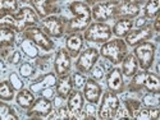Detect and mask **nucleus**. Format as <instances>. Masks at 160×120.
<instances>
[{
    "label": "nucleus",
    "instance_id": "obj_6",
    "mask_svg": "<svg viewBox=\"0 0 160 120\" xmlns=\"http://www.w3.org/2000/svg\"><path fill=\"white\" fill-rule=\"evenodd\" d=\"M23 38H27L30 40L31 42H33L38 49H41L42 51H51L54 50L55 47V44L54 41L51 40V37H49L41 27H38V26H31V27H27L23 32Z\"/></svg>",
    "mask_w": 160,
    "mask_h": 120
},
{
    "label": "nucleus",
    "instance_id": "obj_17",
    "mask_svg": "<svg viewBox=\"0 0 160 120\" xmlns=\"http://www.w3.org/2000/svg\"><path fill=\"white\" fill-rule=\"evenodd\" d=\"M58 2H60V0H28L31 8H33V10L37 13L40 19L59 12L57 7Z\"/></svg>",
    "mask_w": 160,
    "mask_h": 120
},
{
    "label": "nucleus",
    "instance_id": "obj_4",
    "mask_svg": "<svg viewBox=\"0 0 160 120\" xmlns=\"http://www.w3.org/2000/svg\"><path fill=\"white\" fill-rule=\"evenodd\" d=\"M112 27L106 22H91L83 31V40L87 42L104 44L112 38Z\"/></svg>",
    "mask_w": 160,
    "mask_h": 120
},
{
    "label": "nucleus",
    "instance_id": "obj_34",
    "mask_svg": "<svg viewBox=\"0 0 160 120\" xmlns=\"http://www.w3.org/2000/svg\"><path fill=\"white\" fill-rule=\"evenodd\" d=\"M123 106L127 109L128 114L131 115V119H133V115L141 108V102H140V100H136V98H126L123 101Z\"/></svg>",
    "mask_w": 160,
    "mask_h": 120
},
{
    "label": "nucleus",
    "instance_id": "obj_36",
    "mask_svg": "<svg viewBox=\"0 0 160 120\" xmlns=\"http://www.w3.org/2000/svg\"><path fill=\"white\" fill-rule=\"evenodd\" d=\"M71 78H72V83H73V88L74 89H81L83 87L85 82H86V79H87L86 74L79 73V72H74L71 75Z\"/></svg>",
    "mask_w": 160,
    "mask_h": 120
},
{
    "label": "nucleus",
    "instance_id": "obj_19",
    "mask_svg": "<svg viewBox=\"0 0 160 120\" xmlns=\"http://www.w3.org/2000/svg\"><path fill=\"white\" fill-rule=\"evenodd\" d=\"M141 12V5L135 3H122L119 2L114 19H133L138 17Z\"/></svg>",
    "mask_w": 160,
    "mask_h": 120
},
{
    "label": "nucleus",
    "instance_id": "obj_41",
    "mask_svg": "<svg viewBox=\"0 0 160 120\" xmlns=\"http://www.w3.org/2000/svg\"><path fill=\"white\" fill-rule=\"evenodd\" d=\"M114 119H131V115L128 114V111H127V109L124 108V106L121 105L118 108L115 115H114Z\"/></svg>",
    "mask_w": 160,
    "mask_h": 120
},
{
    "label": "nucleus",
    "instance_id": "obj_7",
    "mask_svg": "<svg viewBox=\"0 0 160 120\" xmlns=\"http://www.w3.org/2000/svg\"><path fill=\"white\" fill-rule=\"evenodd\" d=\"M121 106V100H119L118 95L112 91H106L101 95V102L98 110V118L101 120H109L114 119V115Z\"/></svg>",
    "mask_w": 160,
    "mask_h": 120
},
{
    "label": "nucleus",
    "instance_id": "obj_3",
    "mask_svg": "<svg viewBox=\"0 0 160 120\" xmlns=\"http://www.w3.org/2000/svg\"><path fill=\"white\" fill-rule=\"evenodd\" d=\"M100 56H102L105 60L110 61L113 65L121 64L124 56L128 54V46L122 38H114L109 40L101 45L100 50Z\"/></svg>",
    "mask_w": 160,
    "mask_h": 120
},
{
    "label": "nucleus",
    "instance_id": "obj_49",
    "mask_svg": "<svg viewBox=\"0 0 160 120\" xmlns=\"http://www.w3.org/2000/svg\"><path fill=\"white\" fill-rule=\"evenodd\" d=\"M142 2H145V0H141V3H142Z\"/></svg>",
    "mask_w": 160,
    "mask_h": 120
},
{
    "label": "nucleus",
    "instance_id": "obj_33",
    "mask_svg": "<svg viewBox=\"0 0 160 120\" xmlns=\"http://www.w3.org/2000/svg\"><path fill=\"white\" fill-rule=\"evenodd\" d=\"M19 8L18 0H0V13L16 14Z\"/></svg>",
    "mask_w": 160,
    "mask_h": 120
},
{
    "label": "nucleus",
    "instance_id": "obj_43",
    "mask_svg": "<svg viewBox=\"0 0 160 120\" xmlns=\"http://www.w3.org/2000/svg\"><path fill=\"white\" fill-rule=\"evenodd\" d=\"M40 93H41V96H42V97H46V98H49V100H50L51 97H54V96H55V92L52 91V87H51V88H46V89L41 91Z\"/></svg>",
    "mask_w": 160,
    "mask_h": 120
},
{
    "label": "nucleus",
    "instance_id": "obj_22",
    "mask_svg": "<svg viewBox=\"0 0 160 120\" xmlns=\"http://www.w3.org/2000/svg\"><path fill=\"white\" fill-rule=\"evenodd\" d=\"M72 91H73V83H72L71 74L58 77L57 83H55V93L57 95L67 100V97L69 96V93Z\"/></svg>",
    "mask_w": 160,
    "mask_h": 120
},
{
    "label": "nucleus",
    "instance_id": "obj_39",
    "mask_svg": "<svg viewBox=\"0 0 160 120\" xmlns=\"http://www.w3.org/2000/svg\"><path fill=\"white\" fill-rule=\"evenodd\" d=\"M8 81H9L10 84L13 86L14 91H19V89L23 88V82H22V79L19 78V75H18L17 73H10Z\"/></svg>",
    "mask_w": 160,
    "mask_h": 120
},
{
    "label": "nucleus",
    "instance_id": "obj_48",
    "mask_svg": "<svg viewBox=\"0 0 160 120\" xmlns=\"http://www.w3.org/2000/svg\"><path fill=\"white\" fill-rule=\"evenodd\" d=\"M122 3H135V4H141V0H118Z\"/></svg>",
    "mask_w": 160,
    "mask_h": 120
},
{
    "label": "nucleus",
    "instance_id": "obj_45",
    "mask_svg": "<svg viewBox=\"0 0 160 120\" xmlns=\"http://www.w3.org/2000/svg\"><path fill=\"white\" fill-rule=\"evenodd\" d=\"M146 19L148 18H145V17H140L136 19V22H133V26H136L137 28L140 27H143V26H146Z\"/></svg>",
    "mask_w": 160,
    "mask_h": 120
},
{
    "label": "nucleus",
    "instance_id": "obj_8",
    "mask_svg": "<svg viewBox=\"0 0 160 120\" xmlns=\"http://www.w3.org/2000/svg\"><path fill=\"white\" fill-rule=\"evenodd\" d=\"M13 19H14V27H13V30L17 33H22L27 27L37 26V23L40 22V17L31 7L21 8L16 14H13Z\"/></svg>",
    "mask_w": 160,
    "mask_h": 120
},
{
    "label": "nucleus",
    "instance_id": "obj_18",
    "mask_svg": "<svg viewBox=\"0 0 160 120\" xmlns=\"http://www.w3.org/2000/svg\"><path fill=\"white\" fill-rule=\"evenodd\" d=\"M67 108H68L71 115H72V120L76 119V116L83 110V106H85V98L82 92L79 89H74L69 93V96L67 97Z\"/></svg>",
    "mask_w": 160,
    "mask_h": 120
},
{
    "label": "nucleus",
    "instance_id": "obj_37",
    "mask_svg": "<svg viewBox=\"0 0 160 120\" xmlns=\"http://www.w3.org/2000/svg\"><path fill=\"white\" fill-rule=\"evenodd\" d=\"M90 74H91V78H94L95 81H100V79H102L105 77V69L102 65L96 63L92 66V69L90 70Z\"/></svg>",
    "mask_w": 160,
    "mask_h": 120
},
{
    "label": "nucleus",
    "instance_id": "obj_44",
    "mask_svg": "<svg viewBox=\"0 0 160 120\" xmlns=\"http://www.w3.org/2000/svg\"><path fill=\"white\" fill-rule=\"evenodd\" d=\"M64 101H65V98H63V97H60V96L57 95L54 97V101H52V106H55V108L58 109V108H60V106H64L65 105Z\"/></svg>",
    "mask_w": 160,
    "mask_h": 120
},
{
    "label": "nucleus",
    "instance_id": "obj_50",
    "mask_svg": "<svg viewBox=\"0 0 160 120\" xmlns=\"http://www.w3.org/2000/svg\"><path fill=\"white\" fill-rule=\"evenodd\" d=\"M0 81H2V79H0Z\"/></svg>",
    "mask_w": 160,
    "mask_h": 120
},
{
    "label": "nucleus",
    "instance_id": "obj_5",
    "mask_svg": "<svg viewBox=\"0 0 160 120\" xmlns=\"http://www.w3.org/2000/svg\"><path fill=\"white\" fill-rule=\"evenodd\" d=\"M155 51H156V47L150 41H145L135 46L132 54L137 59L138 68H141L142 70L151 69L154 60H155Z\"/></svg>",
    "mask_w": 160,
    "mask_h": 120
},
{
    "label": "nucleus",
    "instance_id": "obj_2",
    "mask_svg": "<svg viewBox=\"0 0 160 120\" xmlns=\"http://www.w3.org/2000/svg\"><path fill=\"white\" fill-rule=\"evenodd\" d=\"M131 78H132V81L127 86V89L132 93H138L141 91L160 92V79L158 74L152 72H149V70L137 72Z\"/></svg>",
    "mask_w": 160,
    "mask_h": 120
},
{
    "label": "nucleus",
    "instance_id": "obj_13",
    "mask_svg": "<svg viewBox=\"0 0 160 120\" xmlns=\"http://www.w3.org/2000/svg\"><path fill=\"white\" fill-rule=\"evenodd\" d=\"M154 36V30L151 24H146L143 27H140L135 31H129V33L124 37V42L127 46L135 47L136 45L145 42V41H150Z\"/></svg>",
    "mask_w": 160,
    "mask_h": 120
},
{
    "label": "nucleus",
    "instance_id": "obj_26",
    "mask_svg": "<svg viewBox=\"0 0 160 120\" xmlns=\"http://www.w3.org/2000/svg\"><path fill=\"white\" fill-rule=\"evenodd\" d=\"M17 32L10 27H0V49L13 47L16 44Z\"/></svg>",
    "mask_w": 160,
    "mask_h": 120
},
{
    "label": "nucleus",
    "instance_id": "obj_35",
    "mask_svg": "<svg viewBox=\"0 0 160 120\" xmlns=\"http://www.w3.org/2000/svg\"><path fill=\"white\" fill-rule=\"evenodd\" d=\"M18 73L23 78H31L35 74V65L32 63H23L19 66Z\"/></svg>",
    "mask_w": 160,
    "mask_h": 120
},
{
    "label": "nucleus",
    "instance_id": "obj_46",
    "mask_svg": "<svg viewBox=\"0 0 160 120\" xmlns=\"http://www.w3.org/2000/svg\"><path fill=\"white\" fill-rule=\"evenodd\" d=\"M152 30L156 33H159V31H160V17H159V14L155 17V21L152 23Z\"/></svg>",
    "mask_w": 160,
    "mask_h": 120
},
{
    "label": "nucleus",
    "instance_id": "obj_23",
    "mask_svg": "<svg viewBox=\"0 0 160 120\" xmlns=\"http://www.w3.org/2000/svg\"><path fill=\"white\" fill-rule=\"evenodd\" d=\"M122 66H121V70L123 77L131 78L132 75H135L138 72V63L137 59L135 58V55L132 52H128V54L124 56V59L122 60Z\"/></svg>",
    "mask_w": 160,
    "mask_h": 120
},
{
    "label": "nucleus",
    "instance_id": "obj_20",
    "mask_svg": "<svg viewBox=\"0 0 160 120\" xmlns=\"http://www.w3.org/2000/svg\"><path fill=\"white\" fill-rule=\"evenodd\" d=\"M83 44H85V40H83V35H81V32L67 35L65 49L68 51V54L71 55V58H77L79 55V52L83 49Z\"/></svg>",
    "mask_w": 160,
    "mask_h": 120
},
{
    "label": "nucleus",
    "instance_id": "obj_32",
    "mask_svg": "<svg viewBox=\"0 0 160 120\" xmlns=\"http://www.w3.org/2000/svg\"><path fill=\"white\" fill-rule=\"evenodd\" d=\"M141 103L146 108H159L160 105V92H148L143 95Z\"/></svg>",
    "mask_w": 160,
    "mask_h": 120
},
{
    "label": "nucleus",
    "instance_id": "obj_40",
    "mask_svg": "<svg viewBox=\"0 0 160 120\" xmlns=\"http://www.w3.org/2000/svg\"><path fill=\"white\" fill-rule=\"evenodd\" d=\"M83 111L86 114V119H90V120L96 119V109H95V105L94 103L87 102V105L83 106Z\"/></svg>",
    "mask_w": 160,
    "mask_h": 120
},
{
    "label": "nucleus",
    "instance_id": "obj_21",
    "mask_svg": "<svg viewBox=\"0 0 160 120\" xmlns=\"http://www.w3.org/2000/svg\"><path fill=\"white\" fill-rule=\"evenodd\" d=\"M57 74L55 73H48L42 77L37 78L36 81H33V83L30 84V89L33 92V93H40L41 91L46 89V88H51V87H55V83H57Z\"/></svg>",
    "mask_w": 160,
    "mask_h": 120
},
{
    "label": "nucleus",
    "instance_id": "obj_14",
    "mask_svg": "<svg viewBox=\"0 0 160 120\" xmlns=\"http://www.w3.org/2000/svg\"><path fill=\"white\" fill-rule=\"evenodd\" d=\"M54 73L57 74V77H62V75H67L71 73V68H72V58L68 54L65 47H62L57 51L55 58H54Z\"/></svg>",
    "mask_w": 160,
    "mask_h": 120
},
{
    "label": "nucleus",
    "instance_id": "obj_1",
    "mask_svg": "<svg viewBox=\"0 0 160 120\" xmlns=\"http://www.w3.org/2000/svg\"><path fill=\"white\" fill-rule=\"evenodd\" d=\"M69 12L72 13V18L65 22V33H76L85 31L88 24L91 23V7H88L85 2L74 0L68 7Z\"/></svg>",
    "mask_w": 160,
    "mask_h": 120
},
{
    "label": "nucleus",
    "instance_id": "obj_15",
    "mask_svg": "<svg viewBox=\"0 0 160 120\" xmlns=\"http://www.w3.org/2000/svg\"><path fill=\"white\" fill-rule=\"evenodd\" d=\"M123 74L121 68H112L108 73H106V86H108V89L117 93H123L126 91V84H124V79H123Z\"/></svg>",
    "mask_w": 160,
    "mask_h": 120
},
{
    "label": "nucleus",
    "instance_id": "obj_12",
    "mask_svg": "<svg viewBox=\"0 0 160 120\" xmlns=\"http://www.w3.org/2000/svg\"><path fill=\"white\" fill-rule=\"evenodd\" d=\"M52 109H54L52 101L41 96L38 98H35V102L26 114H27V118L31 119H46L51 114Z\"/></svg>",
    "mask_w": 160,
    "mask_h": 120
},
{
    "label": "nucleus",
    "instance_id": "obj_38",
    "mask_svg": "<svg viewBox=\"0 0 160 120\" xmlns=\"http://www.w3.org/2000/svg\"><path fill=\"white\" fill-rule=\"evenodd\" d=\"M0 27H14V19H13V14H8V13H0Z\"/></svg>",
    "mask_w": 160,
    "mask_h": 120
},
{
    "label": "nucleus",
    "instance_id": "obj_42",
    "mask_svg": "<svg viewBox=\"0 0 160 120\" xmlns=\"http://www.w3.org/2000/svg\"><path fill=\"white\" fill-rule=\"evenodd\" d=\"M21 59H22L21 52H19L18 50H14V51H13L12 54H10V58H9V63H10V64H14V65H17V64H19Z\"/></svg>",
    "mask_w": 160,
    "mask_h": 120
},
{
    "label": "nucleus",
    "instance_id": "obj_29",
    "mask_svg": "<svg viewBox=\"0 0 160 120\" xmlns=\"http://www.w3.org/2000/svg\"><path fill=\"white\" fill-rule=\"evenodd\" d=\"M19 116L17 115L16 110L10 105L7 103V101L0 100V120H18Z\"/></svg>",
    "mask_w": 160,
    "mask_h": 120
},
{
    "label": "nucleus",
    "instance_id": "obj_9",
    "mask_svg": "<svg viewBox=\"0 0 160 120\" xmlns=\"http://www.w3.org/2000/svg\"><path fill=\"white\" fill-rule=\"evenodd\" d=\"M100 58V52L96 47H87L83 51L79 52V55L77 56V60L74 63L76 69L79 73L83 74H88L90 70L92 69Z\"/></svg>",
    "mask_w": 160,
    "mask_h": 120
},
{
    "label": "nucleus",
    "instance_id": "obj_31",
    "mask_svg": "<svg viewBox=\"0 0 160 120\" xmlns=\"http://www.w3.org/2000/svg\"><path fill=\"white\" fill-rule=\"evenodd\" d=\"M14 98V88L9 81H0V100L12 101Z\"/></svg>",
    "mask_w": 160,
    "mask_h": 120
},
{
    "label": "nucleus",
    "instance_id": "obj_30",
    "mask_svg": "<svg viewBox=\"0 0 160 120\" xmlns=\"http://www.w3.org/2000/svg\"><path fill=\"white\" fill-rule=\"evenodd\" d=\"M21 50L30 59H36L38 56V47L27 38H23V41L21 42Z\"/></svg>",
    "mask_w": 160,
    "mask_h": 120
},
{
    "label": "nucleus",
    "instance_id": "obj_28",
    "mask_svg": "<svg viewBox=\"0 0 160 120\" xmlns=\"http://www.w3.org/2000/svg\"><path fill=\"white\" fill-rule=\"evenodd\" d=\"M160 10V0H146V4L143 7V17L151 19L159 14Z\"/></svg>",
    "mask_w": 160,
    "mask_h": 120
},
{
    "label": "nucleus",
    "instance_id": "obj_10",
    "mask_svg": "<svg viewBox=\"0 0 160 120\" xmlns=\"http://www.w3.org/2000/svg\"><path fill=\"white\" fill-rule=\"evenodd\" d=\"M42 31L51 38H60L65 33V21L58 16H48L41 21Z\"/></svg>",
    "mask_w": 160,
    "mask_h": 120
},
{
    "label": "nucleus",
    "instance_id": "obj_25",
    "mask_svg": "<svg viewBox=\"0 0 160 120\" xmlns=\"http://www.w3.org/2000/svg\"><path fill=\"white\" fill-rule=\"evenodd\" d=\"M16 102H17V105L19 106V108H22L23 110H28L32 106V103L35 102V93L31 89L22 88L17 93Z\"/></svg>",
    "mask_w": 160,
    "mask_h": 120
},
{
    "label": "nucleus",
    "instance_id": "obj_24",
    "mask_svg": "<svg viewBox=\"0 0 160 120\" xmlns=\"http://www.w3.org/2000/svg\"><path fill=\"white\" fill-rule=\"evenodd\" d=\"M132 28L133 19H117L112 27V33L118 38H123L129 33V31H132Z\"/></svg>",
    "mask_w": 160,
    "mask_h": 120
},
{
    "label": "nucleus",
    "instance_id": "obj_27",
    "mask_svg": "<svg viewBox=\"0 0 160 120\" xmlns=\"http://www.w3.org/2000/svg\"><path fill=\"white\" fill-rule=\"evenodd\" d=\"M160 115V110L159 108H140L136 114L133 115V119H137V120H156L159 119Z\"/></svg>",
    "mask_w": 160,
    "mask_h": 120
},
{
    "label": "nucleus",
    "instance_id": "obj_47",
    "mask_svg": "<svg viewBox=\"0 0 160 120\" xmlns=\"http://www.w3.org/2000/svg\"><path fill=\"white\" fill-rule=\"evenodd\" d=\"M105 2H113V0H85V3L88 7H92V5L99 4V3H105Z\"/></svg>",
    "mask_w": 160,
    "mask_h": 120
},
{
    "label": "nucleus",
    "instance_id": "obj_11",
    "mask_svg": "<svg viewBox=\"0 0 160 120\" xmlns=\"http://www.w3.org/2000/svg\"><path fill=\"white\" fill-rule=\"evenodd\" d=\"M118 0L113 2L99 3L91 7V18L95 22H106L109 19H114L115 10L118 7Z\"/></svg>",
    "mask_w": 160,
    "mask_h": 120
},
{
    "label": "nucleus",
    "instance_id": "obj_16",
    "mask_svg": "<svg viewBox=\"0 0 160 120\" xmlns=\"http://www.w3.org/2000/svg\"><path fill=\"white\" fill-rule=\"evenodd\" d=\"M83 91H82V95H83V98L90 102V103H99L100 98H101V95H102V87L100 86V83L98 81H95L94 78H87L86 82L83 84Z\"/></svg>",
    "mask_w": 160,
    "mask_h": 120
}]
</instances>
